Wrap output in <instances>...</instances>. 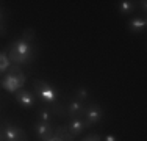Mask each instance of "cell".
<instances>
[{
	"instance_id": "6da1fadb",
	"label": "cell",
	"mask_w": 147,
	"mask_h": 141,
	"mask_svg": "<svg viewBox=\"0 0 147 141\" xmlns=\"http://www.w3.org/2000/svg\"><path fill=\"white\" fill-rule=\"evenodd\" d=\"M34 56H36V47L33 45V42L25 41L24 38L16 39L8 49V58L16 66L30 64Z\"/></svg>"
},
{
	"instance_id": "7a4b0ae2",
	"label": "cell",
	"mask_w": 147,
	"mask_h": 141,
	"mask_svg": "<svg viewBox=\"0 0 147 141\" xmlns=\"http://www.w3.org/2000/svg\"><path fill=\"white\" fill-rule=\"evenodd\" d=\"M33 88H34V91H36V94L41 97V100H42L45 105L50 107L52 113L61 115V108H59V105H58L59 93L57 91V88L52 86L50 83L44 82V80H39V79H36L33 82Z\"/></svg>"
},
{
	"instance_id": "3957f363",
	"label": "cell",
	"mask_w": 147,
	"mask_h": 141,
	"mask_svg": "<svg viewBox=\"0 0 147 141\" xmlns=\"http://www.w3.org/2000/svg\"><path fill=\"white\" fill-rule=\"evenodd\" d=\"M25 82H27L25 74L20 72L19 66L14 64V66H9L8 74L2 79L0 86H2L3 89H6L8 93H16V91L22 89L24 85H25Z\"/></svg>"
},
{
	"instance_id": "277c9868",
	"label": "cell",
	"mask_w": 147,
	"mask_h": 141,
	"mask_svg": "<svg viewBox=\"0 0 147 141\" xmlns=\"http://www.w3.org/2000/svg\"><path fill=\"white\" fill-rule=\"evenodd\" d=\"M2 133L5 141H27V133L19 125L11 122H5L2 125Z\"/></svg>"
},
{
	"instance_id": "5b68a950",
	"label": "cell",
	"mask_w": 147,
	"mask_h": 141,
	"mask_svg": "<svg viewBox=\"0 0 147 141\" xmlns=\"http://www.w3.org/2000/svg\"><path fill=\"white\" fill-rule=\"evenodd\" d=\"M83 118H85L83 121H85L86 127L99 124L103 118V108L97 104H91L89 107H86V111H85V115H83Z\"/></svg>"
},
{
	"instance_id": "8992f818",
	"label": "cell",
	"mask_w": 147,
	"mask_h": 141,
	"mask_svg": "<svg viewBox=\"0 0 147 141\" xmlns=\"http://www.w3.org/2000/svg\"><path fill=\"white\" fill-rule=\"evenodd\" d=\"M14 96H16L17 104H19L20 107H24V108H33L34 105H36V96H34L30 89L22 88V89L16 91Z\"/></svg>"
},
{
	"instance_id": "52a82bcc",
	"label": "cell",
	"mask_w": 147,
	"mask_h": 141,
	"mask_svg": "<svg viewBox=\"0 0 147 141\" xmlns=\"http://www.w3.org/2000/svg\"><path fill=\"white\" fill-rule=\"evenodd\" d=\"M33 129H34V133H36V136L39 138L41 141H47L50 140L52 136H53V124H45V122H39L36 121L33 124Z\"/></svg>"
},
{
	"instance_id": "ba28073f",
	"label": "cell",
	"mask_w": 147,
	"mask_h": 141,
	"mask_svg": "<svg viewBox=\"0 0 147 141\" xmlns=\"http://www.w3.org/2000/svg\"><path fill=\"white\" fill-rule=\"evenodd\" d=\"M66 111H67V115H69V118H71V119L72 118H82V116L85 115V111H86V104L72 99V100L67 104Z\"/></svg>"
},
{
	"instance_id": "9c48e42d",
	"label": "cell",
	"mask_w": 147,
	"mask_h": 141,
	"mask_svg": "<svg viewBox=\"0 0 147 141\" xmlns=\"http://www.w3.org/2000/svg\"><path fill=\"white\" fill-rule=\"evenodd\" d=\"M147 27V19L144 16H133L130 20H128V30L131 33H141L144 31Z\"/></svg>"
},
{
	"instance_id": "30bf717a",
	"label": "cell",
	"mask_w": 147,
	"mask_h": 141,
	"mask_svg": "<svg viewBox=\"0 0 147 141\" xmlns=\"http://www.w3.org/2000/svg\"><path fill=\"white\" fill-rule=\"evenodd\" d=\"M66 129H67V132L71 133L72 136H78L80 133H83V130L86 129V125H85V121H83L82 118H72L71 121H69V124L66 125Z\"/></svg>"
},
{
	"instance_id": "8fae6325",
	"label": "cell",
	"mask_w": 147,
	"mask_h": 141,
	"mask_svg": "<svg viewBox=\"0 0 147 141\" xmlns=\"http://www.w3.org/2000/svg\"><path fill=\"white\" fill-rule=\"evenodd\" d=\"M36 121L45 122V124H53V113L49 107H41L36 113Z\"/></svg>"
},
{
	"instance_id": "7c38bea8",
	"label": "cell",
	"mask_w": 147,
	"mask_h": 141,
	"mask_svg": "<svg viewBox=\"0 0 147 141\" xmlns=\"http://www.w3.org/2000/svg\"><path fill=\"white\" fill-rule=\"evenodd\" d=\"M117 9H119V13H121L122 16H130V14L135 13L136 3L131 2V0H122V2H119Z\"/></svg>"
},
{
	"instance_id": "4fadbf2b",
	"label": "cell",
	"mask_w": 147,
	"mask_h": 141,
	"mask_svg": "<svg viewBox=\"0 0 147 141\" xmlns=\"http://www.w3.org/2000/svg\"><path fill=\"white\" fill-rule=\"evenodd\" d=\"M53 136L58 141H74V136L67 132V129H66V127H61V125H58L57 129H55Z\"/></svg>"
},
{
	"instance_id": "5bb4252c",
	"label": "cell",
	"mask_w": 147,
	"mask_h": 141,
	"mask_svg": "<svg viewBox=\"0 0 147 141\" xmlns=\"http://www.w3.org/2000/svg\"><path fill=\"white\" fill-rule=\"evenodd\" d=\"M74 99H75V100H78V102H83V104H85V102H88L89 99H91V93H89V89L86 86H78L75 89V93H74Z\"/></svg>"
},
{
	"instance_id": "9a60e30c",
	"label": "cell",
	"mask_w": 147,
	"mask_h": 141,
	"mask_svg": "<svg viewBox=\"0 0 147 141\" xmlns=\"http://www.w3.org/2000/svg\"><path fill=\"white\" fill-rule=\"evenodd\" d=\"M9 66H11V61H9V58H8V52L2 50L0 52V74L6 72V70L9 69Z\"/></svg>"
},
{
	"instance_id": "2e32d148",
	"label": "cell",
	"mask_w": 147,
	"mask_h": 141,
	"mask_svg": "<svg viewBox=\"0 0 147 141\" xmlns=\"http://www.w3.org/2000/svg\"><path fill=\"white\" fill-rule=\"evenodd\" d=\"M22 38L25 41H28V42H33V39H34V30H33V28H25Z\"/></svg>"
},
{
	"instance_id": "e0dca14e",
	"label": "cell",
	"mask_w": 147,
	"mask_h": 141,
	"mask_svg": "<svg viewBox=\"0 0 147 141\" xmlns=\"http://www.w3.org/2000/svg\"><path fill=\"white\" fill-rule=\"evenodd\" d=\"M0 33L5 35V14L2 8H0Z\"/></svg>"
},
{
	"instance_id": "ac0fdd59",
	"label": "cell",
	"mask_w": 147,
	"mask_h": 141,
	"mask_svg": "<svg viewBox=\"0 0 147 141\" xmlns=\"http://www.w3.org/2000/svg\"><path fill=\"white\" fill-rule=\"evenodd\" d=\"M83 141H102V138H100V135H97V133H88V136H85Z\"/></svg>"
},
{
	"instance_id": "d6986e66",
	"label": "cell",
	"mask_w": 147,
	"mask_h": 141,
	"mask_svg": "<svg viewBox=\"0 0 147 141\" xmlns=\"http://www.w3.org/2000/svg\"><path fill=\"white\" fill-rule=\"evenodd\" d=\"M102 141H117V136H114V135H111V133H110V135H107Z\"/></svg>"
},
{
	"instance_id": "ffe728a7",
	"label": "cell",
	"mask_w": 147,
	"mask_h": 141,
	"mask_svg": "<svg viewBox=\"0 0 147 141\" xmlns=\"http://www.w3.org/2000/svg\"><path fill=\"white\" fill-rule=\"evenodd\" d=\"M141 9L142 13H146V2H141Z\"/></svg>"
},
{
	"instance_id": "44dd1931",
	"label": "cell",
	"mask_w": 147,
	"mask_h": 141,
	"mask_svg": "<svg viewBox=\"0 0 147 141\" xmlns=\"http://www.w3.org/2000/svg\"><path fill=\"white\" fill-rule=\"evenodd\" d=\"M0 141H5V140H3V133H2V130H0Z\"/></svg>"
}]
</instances>
